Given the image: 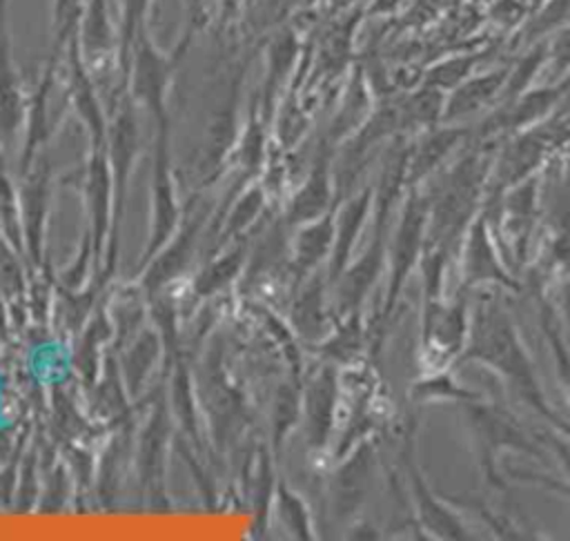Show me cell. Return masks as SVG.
Instances as JSON below:
<instances>
[{
	"mask_svg": "<svg viewBox=\"0 0 570 541\" xmlns=\"http://www.w3.org/2000/svg\"><path fill=\"white\" fill-rule=\"evenodd\" d=\"M539 283L554 289L557 303L570 321V205L559 216L554 232L541 254L537 267Z\"/></svg>",
	"mask_w": 570,
	"mask_h": 541,
	"instance_id": "7",
	"label": "cell"
},
{
	"mask_svg": "<svg viewBox=\"0 0 570 541\" xmlns=\"http://www.w3.org/2000/svg\"><path fill=\"white\" fill-rule=\"evenodd\" d=\"M510 474L521 479V481L537 483V485H541V488H546L550 492H557V494H561V496H566L570 501V483H563L561 479H554L550 474H539V472H521V470H517V472L510 470Z\"/></svg>",
	"mask_w": 570,
	"mask_h": 541,
	"instance_id": "13",
	"label": "cell"
},
{
	"mask_svg": "<svg viewBox=\"0 0 570 541\" xmlns=\"http://www.w3.org/2000/svg\"><path fill=\"white\" fill-rule=\"evenodd\" d=\"M539 171L508 187L497 200L488 203V209H499V247L505 263L525 265L530 254V238L537 220L539 203Z\"/></svg>",
	"mask_w": 570,
	"mask_h": 541,
	"instance_id": "5",
	"label": "cell"
},
{
	"mask_svg": "<svg viewBox=\"0 0 570 541\" xmlns=\"http://www.w3.org/2000/svg\"><path fill=\"white\" fill-rule=\"evenodd\" d=\"M481 60H483V51L481 53H459V56L439 60L436 65H432L425 71L423 85L436 87V89L448 94L450 89L461 85L465 78H470Z\"/></svg>",
	"mask_w": 570,
	"mask_h": 541,
	"instance_id": "11",
	"label": "cell"
},
{
	"mask_svg": "<svg viewBox=\"0 0 570 541\" xmlns=\"http://www.w3.org/2000/svg\"><path fill=\"white\" fill-rule=\"evenodd\" d=\"M470 305L468 289H459L456 298L445 303L441 296H423L421 314V361L425 372L445 370L461 356L468 343Z\"/></svg>",
	"mask_w": 570,
	"mask_h": 541,
	"instance_id": "3",
	"label": "cell"
},
{
	"mask_svg": "<svg viewBox=\"0 0 570 541\" xmlns=\"http://www.w3.org/2000/svg\"><path fill=\"white\" fill-rule=\"evenodd\" d=\"M407 461V476L412 483V494L416 501V517H419V530L425 532V537L434 539H472L470 528L463 523L456 510H452L445 503V496H439L430 490L425 483L421 465H416L414 459V445H410Z\"/></svg>",
	"mask_w": 570,
	"mask_h": 541,
	"instance_id": "6",
	"label": "cell"
},
{
	"mask_svg": "<svg viewBox=\"0 0 570 541\" xmlns=\"http://www.w3.org/2000/svg\"><path fill=\"white\" fill-rule=\"evenodd\" d=\"M7 7H9V0H0V27H4V20H7Z\"/></svg>",
	"mask_w": 570,
	"mask_h": 541,
	"instance_id": "16",
	"label": "cell"
},
{
	"mask_svg": "<svg viewBox=\"0 0 570 541\" xmlns=\"http://www.w3.org/2000/svg\"><path fill=\"white\" fill-rule=\"evenodd\" d=\"M461 414L470 434V445L476 456L479 470L488 485L505 490V476L499 472V459L503 452H523L541 461L548 452L539 445L534 434L517 419V414L499 399L463 401Z\"/></svg>",
	"mask_w": 570,
	"mask_h": 541,
	"instance_id": "2",
	"label": "cell"
},
{
	"mask_svg": "<svg viewBox=\"0 0 570 541\" xmlns=\"http://www.w3.org/2000/svg\"><path fill=\"white\" fill-rule=\"evenodd\" d=\"M510 69H494L485 73H472L461 85L450 89L445 94V109H443V122H456L461 118H468L490 102H499V96L503 91L505 78Z\"/></svg>",
	"mask_w": 570,
	"mask_h": 541,
	"instance_id": "8",
	"label": "cell"
},
{
	"mask_svg": "<svg viewBox=\"0 0 570 541\" xmlns=\"http://www.w3.org/2000/svg\"><path fill=\"white\" fill-rule=\"evenodd\" d=\"M463 363H479L499 374V378L541 419L552 427L570 436V423H566L546 401V394L539 385L534 363L521 334L499 301V294L485 292L474 309L470 312L468 343L459 356Z\"/></svg>",
	"mask_w": 570,
	"mask_h": 541,
	"instance_id": "1",
	"label": "cell"
},
{
	"mask_svg": "<svg viewBox=\"0 0 570 541\" xmlns=\"http://www.w3.org/2000/svg\"><path fill=\"white\" fill-rule=\"evenodd\" d=\"M481 285H497L510 292L521 289L492 236V225L485 209L470 220L465 236H461V289L470 292Z\"/></svg>",
	"mask_w": 570,
	"mask_h": 541,
	"instance_id": "4",
	"label": "cell"
},
{
	"mask_svg": "<svg viewBox=\"0 0 570 541\" xmlns=\"http://www.w3.org/2000/svg\"><path fill=\"white\" fill-rule=\"evenodd\" d=\"M85 9V0H53V22L56 27H69L78 13Z\"/></svg>",
	"mask_w": 570,
	"mask_h": 541,
	"instance_id": "14",
	"label": "cell"
},
{
	"mask_svg": "<svg viewBox=\"0 0 570 541\" xmlns=\"http://www.w3.org/2000/svg\"><path fill=\"white\" fill-rule=\"evenodd\" d=\"M479 396L481 394L472 392L470 387L459 385L454 381V376L448 372V367L445 370H432L414 387V399L419 401V405L439 403V401L463 403V401H472V399H479Z\"/></svg>",
	"mask_w": 570,
	"mask_h": 541,
	"instance_id": "10",
	"label": "cell"
},
{
	"mask_svg": "<svg viewBox=\"0 0 570 541\" xmlns=\"http://www.w3.org/2000/svg\"><path fill=\"white\" fill-rule=\"evenodd\" d=\"M468 134L470 131L465 127H459L454 122H448L445 127H430V131L414 147V154L407 158L412 176L419 183L430 176Z\"/></svg>",
	"mask_w": 570,
	"mask_h": 541,
	"instance_id": "9",
	"label": "cell"
},
{
	"mask_svg": "<svg viewBox=\"0 0 570 541\" xmlns=\"http://www.w3.org/2000/svg\"><path fill=\"white\" fill-rule=\"evenodd\" d=\"M401 4H405V0H374L372 11H374V13H392V11H396Z\"/></svg>",
	"mask_w": 570,
	"mask_h": 541,
	"instance_id": "15",
	"label": "cell"
},
{
	"mask_svg": "<svg viewBox=\"0 0 570 541\" xmlns=\"http://www.w3.org/2000/svg\"><path fill=\"white\" fill-rule=\"evenodd\" d=\"M548 62L554 69V80L570 73V22L548 38Z\"/></svg>",
	"mask_w": 570,
	"mask_h": 541,
	"instance_id": "12",
	"label": "cell"
}]
</instances>
